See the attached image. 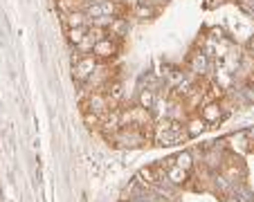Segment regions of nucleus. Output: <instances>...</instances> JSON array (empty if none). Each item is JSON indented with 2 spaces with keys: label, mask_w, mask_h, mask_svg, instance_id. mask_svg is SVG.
I'll use <instances>...</instances> for the list:
<instances>
[{
  "label": "nucleus",
  "mask_w": 254,
  "mask_h": 202,
  "mask_svg": "<svg viewBox=\"0 0 254 202\" xmlns=\"http://www.w3.org/2000/svg\"><path fill=\"white\" fill-rule=\"evenodd\" d=\"M97 65H99V61H97L95 54H81V58L72 65V79L79 83H86L90 74L97 70Z\"/></svg>",
  "instance_id": "obj_1"
},
{
  "label": "nucleus",
  "mask_w": 254,
  "mask_h": 202,
  "mask_svg": "<svg viewBox=\"0 0 254 202\" xmlns=\"http://www.w3.org/2000/svg\"><path fill=\"white\" fill-rule=\"evenodd\" d=\"M92 54L97 56V61H111V58H115L120 54V41L111 39V36H104L101 41H97Z\"/></svg>",
  "instance_id": "obj_2"
},
{
  "label": "nucleus",
  "mask_w": 254,
  "mask_h": 202,
  "mask_svg": "<svg viewBox=\"0 0 254 202\" xmlns=\"http://www.w3.org/2000/svg\"><path fill=\"white\" fill-rule=\"evenodd\" d=\"M111 106H113V101L108 99V95H106V92H101V90H95V92H90L88 103L83 108H86V110H90V112H95V115L104 117L106 112L111 110Z\"/></svg>",
  "instance_id": "obj_3"
},
{
  "label": "nucleus",
  "mask_w": 254,
  "mask_h": 202,
  "mask_svg": "<svg viewBox=\"0 0 254 202\" xmlns=\"http://www.w3.org/2000/svg\"><path fill=\"white\" fill-rule=\"evenodd\" d=\"M200 117L207 124H216V121L223 119V106L218 101H205L200 106Z\"/></svg>",
  "instance_id": "obj_4"
},
{
  "label": "nucleus",
  "mask_w": 254,
  "mask_h": 202,
  "mask_svg": "<svg viewBox=\"0 0 254 202\" xmlns=\"http://www.w3.org/2000/svg\"><path fill=\"white\" fill-rule=\"evenodd\" d=\"M189 70H191L196 77H205L209 72V56L205 52H193L191 58H189Z\"/></svg>",
  "instance_id": "obj_5"
},
{
  "label": "nucleus",
  "mask_w": 254,
  "mask_h": 202,
  "mask_svg": "<svg viewBox=\"0 0 254 202\" xmlns=\"http://www.w3.org/2000/svg\"><path fill=\"white\" fill-rule=\"evenodd\" d=\"M88 86H92V90H101V88H106L108 83H111V72H108V67L106 65H97V70L90 74V79H88Z\"/></svg>",
  "instance_id": "obj_6"
},
{
  "label": "nucleus",
  "mask_w": 254,
  "mask_h": 202,
  "mask_svg": "<svg viewBox=\"0 0 254 202\" xmlns=\"http://www.w3.org/2000/svg\"><path fill=\"white\" fill-rule=\"evenodd\" d=\"M106 34L115 41H122L124 36H128V18H124V16H115V20L111 23V27L106 29Z\"/></svg>",
  "instance_id": "obj_7"
},
{
  "label": "nucleus",
  "mask_w": 254,
  "mask_h": 202,
  "mask_svg": "<svg viewBox=\"0 0 254 202\" xmlns=\"http://www.w3.org/2000/svg\"><path fill=\"white\" fill-rule=\"evenodd\" d=\"M63 23H65V27L67 29H72V27H90V18H88V14L83 9H79V11H72V14H63Z\"/></svg>",
  "instance_id": "obj_8"
},
{
  "label": "nucleus",
  "mask_w": 254,
  "mask_h": 202,
  "mask_svg": "<svg viewBox=\"0 0 254 202\" xmlns=\"http://www.w3.org/2000/svg\"><path fill=\"white\" fill-rule=\"evenodd\" d=\"M167 180L173 187H180V184H185L189 180V171H185V168H180L178 164H173V166L167 168Z\"/></svg>",
  "instance_id": "obj_9"
},
{
  "label": "nucleus",
  "mask_w": 254,
  "mask_h": 202,
  "mask_svg": "<svg viewBox=\"0 0 254 202\" xmlns=\"http://www.w3.org/2000/svg\"><path fill=\"white\" fill-rule=\"evenodd\" d=\"M57 7L61 14H72V11L86 9V0H57Z\"/></svg>",
  "instance_id": "obj_10"
},
{
  "label": "nucleus",
  "mask_w": 254,
  "mask_h": 202,
  "mask_svg": "<svg viewBox=\"0 0 254 202\" xmlns=\"http://www.w3.org/2000/svg\"><path fill=\"white\" fill-rule=\"evenodd\" d=\"M185 128H187V135H189V137H196V135H200L202 130L207 128V121L202 119V117H191V119L185 124Z\"/></svg>",
  "instance_id": "obj_11"
},
{
  "label": "nucleus",
  "mask_w": 254,
  "mask_h": 202,
  "mask_svg": "<svg viewBox=\"0 0 254 202\" xmlns=\"http://www.w3.org/2000/svg\"><path fill=\"white\" fill-rule=\"evenodd\" d=\"M158 14V11L151 7V2H146V0H139L137 5H135V18H142V20H149L153 18V16Z\"/></svg>",
  "instance_id": "obj_12"
},
{
  "label": "nucleus",
  "mask_w": 254,
  "mask_h": 202,
  "mask_svg": "<svg viewBox=\"0 0 254 202\" xmlns=\"http://www.w3.org/2000/svg\"><path fill=\"white\" fill-rule=\"evenodd\" d=\"M88 34V25L86 27H72V29H67V43L72 45V48H77L79 43L83 41V36Z\"/></svg>",
  "instance_id": "obj_13"
},
{
  "label": "nucleus",
  "mask_w": 254,
  "mask_h": 202,
  "mask_svg": "<svg viewBox=\"0 0 254 202\" xmlns=\"http://www.w3.org/2000/svg\"><path fill=\"white\" fill-rule=\"evenodd\" d=\"M137 101H139V106H142V108L153 110V106H155V92L151 90V88H144V90H139Z\"/></svg>",
  "instance_id": "obj_14"
},
{
  "label": "nucleus",
  "mask_w": 254,
  "mask_h": 202,
  "mask_svg": "<svg viewBox=\"0 0 254 202\" xmlns=\"http://www.w3.org/2000/svg\"><path fill=\"white\" fill-rule=\"evenodd\" d=\"M176 164L180 168H185V171H191V166H193V157H191V153L189 151H185V153H180L176 157Z\"/></svg>",
  "instance_id": "obj_15"
},
{
  "label": "nucleus",
  "mask_w": 254,
  "mask_h": 202,
  "mask_svg": "<svg viewBox=\"0 0 254 202\" xmlns=\"http://www.w3.org/2000/svg\"><path fill=\"white\" fill-rule=\"evenodd\" d=\"M113 20H115V16H99V18H92L90 25L92 27H99V29H108Z\"/></svg>",
  "instance_id": "obj_16"
},
{
  "label": "nucleus",
  "mask_w": 254,
  "mask_h": 202,
  "mask_svg": "<svg viewBox=\"0 0 254 202\" xmlns=\"http://www.w3.org/2000/svg\"><path fill=\"white\" fill-rule=\"evenodd\" d=\"M83 121H86V126H90V128H99L101 126V115H95V112L86 110L83 112Z\"/></svg>",
  "instance_id": "obj_17"
},
{
  "label": "nucleus",
  "mask_w": 254,
  "mask_h": 202,
  "mask_svg": "<svg viewBox=\"0 0 254 202\" xmlns=\"http://www.w3.org/2000/svg\"><path fill=\"white\" fill-rule=\"evenodd\" d=\"M126 202H153V200H151V196H142V198H128Z\"/></svg>",
  "instance_id": "obj_18"
},
{
  "label": "nucleus",
  "mask_w": 254,
  "mask_h": 202,
  "mask_svg": "<svg viewBox=\"0 0 254 202\" xmlns=\"http://www.w3.org/2000/svg\"><path fill=\"white\" fill-rule=\"evenodd\" d=\"M223 202H241V200H239V196H232V193H225V196H223Z\"/></svg>",
  "instance_id": "obj_19"
},
{
  "label": "nucleus",
  "mask_w": 254,
  "mask_h": 202,
  "mask_svg": "<svg viewBox=\"0 0 254 202\" xmlns=\"http://www.w3.org/2000/svg\"><path fill=\"white\" fill-rule=\"evenodd\" d=\"M245 92H248V99H250V101H254V86H250Z\"/></svg>",
  "instance_id": "obj_20"
},
{
  "label": "nucleus",
  "mask_w": 254,
  "mask_h": 202,
  "mask_svg": "<svg viewBox=\"0 0 254 202\" xmlns=\"http://www.w3.org/2000/svg\"><path fill=\"white\" fill-rule=\"evenodd\" d=\"M248 50L252 52V56H254V39H250V41H248Z\"/></svg>",
  "instance_id": "obj_21"
},
{
  "label": "nucleus",
  "mask_w": 254,
  "mask_h": 202,
  "mask_svg": "<svg viewBox=\"0 0 254 202\" xmlns=\"http://www.w3.org/2000/svg\"><path fill=\"white\" fill-rule=\"evenodd\" d=\"M95 2H104V0H86V5H95Z\"/></svg>",
  "instance_id": "obj_22"
}]
</instances>
